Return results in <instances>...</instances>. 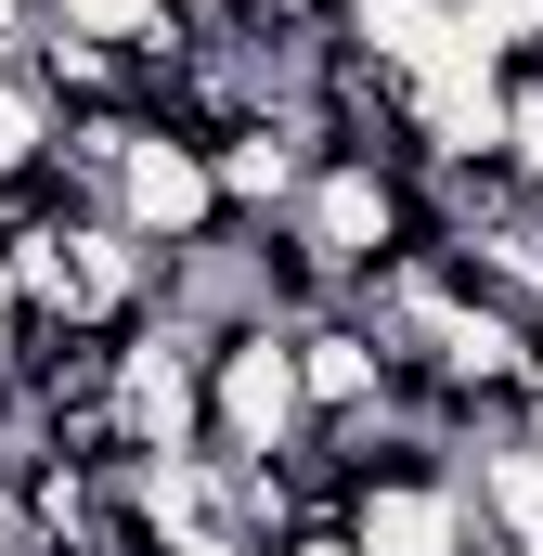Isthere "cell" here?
Here are the masks:
<instances>
[{"label": "cell", "instance_id": "obj_1", "mask_svg": "<svg viewBox=\"0 0 543 556\" xmlns=\"http://www.w3.org/2000/svg\"><path fill=\"white\" fill-rule=\"evenodd\" d=\"M337 531H350L363 556H492L466 453L427 440V427H389V440L337 479Z\"/></svg>", "mask_w": 543, "mask_h": 556}, {"label": "cell", "instance_id": "obj_2", "mask_svg": "<svg viewBox=\"0 0 543 556\" xmlns=\"http://www.w3.org/2000/svg\"><path fill=\"white\" fill-rule=\"evenodd\" d=\"M285 233L337 273V298L376 273H402L414 247H427V194H414V168H389V155H337L324 142V168H311V194L285 207Z\"/></svg>", "mask_w": 543, "mask_h": 556}, {"label": "cell", "instance_id": "obj_3", "mask_svg": "<svg viewBox=\"0 0 543 556\" xmlns=\"http://www.w3.org/2000/svg\"><path fill=\"white\" fill-rule=\"evenodd\" d=\"M311 440V376H298V324H233L207 350V453L220 466H285Z\"/></svg>", "mask_w": 543, "mask_h": 556}, {"label": "cell", "instance_id": "obj_4", "mask_svg": "<svg viewBox=\"0 0 543 556\" xmlns=\"http://www.w3.org/2000/svg\"><path fill=\"white\" fill-rule=\"evenodd\" d=\"M207 324H181L168 298L117 337V440L130 453H207Z\"/></svg>", "mask_w": 543, "mask_h": 556}, {"label": "cell", "instance_id": "obj_5", "mask_svg": "<svg viewBox=\"0 0 543 556\" xmlns=\"http://www.w3.org/2000/svg\"><path fill=\"white\" fill-rule=\"evenodd\" d=\"M104 220H130L155 260H194L207 233H233V194H220V155L181 130V117H142L130 168H117V207Z\"/></svg>", "mask_w": 543, "mask_h": 556}, {"label": "cell", "instance_id": "obj_6", "mask_svg": "<svg viewBox=\"0 0 543 556\" xmlns=\"http://www.w3.org/2000/svg\"><path fill=\"white\" fill-rule=\"evenodd\" d=\"M505 130H518V65H492L479 39H453L427 78H414V155L440 168V155H505ZM414 168V181H427Z\"/></svg>", "mask_w": 543, "mask_h": 556}, {"label": "cell", "instance_id": "obj_7", "mask_svg": "<svg viewBox=\"0 0 543 556\" xmlns=\"http://www.w3.org/2000/svg\"><path fill=\"white\" fill-rule=\"evenodd\" d=\"M207 155H220V194H233V220H285V207L311 194V168H324V130H311L298 104H260V117L207 130Z\"/></svg>", "mask_w": 543, "mask_h": 556}, {"label": "cell", "instance_id": "obj_8", "mask_svg": "<svg viewBox=\"0 0 543 556\" xmlns=\"http://www.w3.org/2000/svg\"><path fill=\"white\" fill-rule=\"evenodd\" d=\"M337 39L376 52L389 78H427V65L466 39V0H337Z\"/></svg>", "mask_w": 543, "mask_h": 556}, {"label": "cell", "instance_id": "obj_9", "mask_svg": "<svg viewBox=\"0 0 543 556\" xmlns=\"http://www.w3.org/2000/svg\"><path fill=\"white\" fill-rule=\"evenodd\" d=\"M52 142H65V104H52V78H39L26 52H0V194H13V207L52 181Z\"/></svg>", "mask_w": 543, "mask_h": 556}, {"label": "cell", "instance_id": "obj_10", "mask_svg": "<svg viewBox=\"0 0 543 556\" xmlns=\"http://www.w3.org/2000/svg\"><path fill=\"white\" fill-rule=\"evenodd\" d=\"M505 155L543 181V65H518V130H505Z\"/></svg>", "mask_w": 543, "mask_h": 556}, {"label": "cell", "instance_id": "obj_11", "mask_svg": "<svg viewBox=\"0 0 543 556\" xmlns=\"http://www.w3.org/2000/svg\"><path fill=\"white\" fill-rule=\"evenodd\" d=\"M272 556H363V544H350L337 518H311V531H285V544H272Z\"/></svg>", "mask_w": 543, "mask_h": 556}, {"label": "cell", "instance_id": "obj_12", "mask_svg": "<svg viewBox=\"0 0 543 556\" xmlns=\"http://www.w3.org/2000/svg\"><path fill=\"white\" fill-rule=\"evenodd\" d=\"M518 402H543V311H531V389H518Z\"/></svg>", "mask_w": 543, "mask_h": 556}, {"label": "cell", "instance_id": "obj_13", "mask_svg": "<svg viewBox=\"0 0 543 556\" xmlns=\"http://www.w3.org/2000/svg\"><path fill=\"white\" fill-rule=\"evenodd\" d=\"M492 556H543V544H492Z\"/></svg>", "mask_w": 543, "mask_h": 556}]
</instances>
